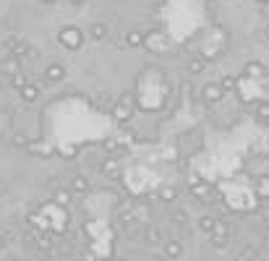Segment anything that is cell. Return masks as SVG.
Wrapping results in <instances>:
<instances>
[{
	"label": "cell",
	"instance_id": "28",
	"mask_svg": "<svg viewBox=\"0 0 269 261\" xmlns=\"http://www.w3.org/2000/svg\"><path fill=\"white\" fill-rule=\"evenodd\" d=\"M264 188H267V194H264V196L269 198V178H261V180H259V191H264Z\"/></svg>",
	"mask_w": 269,
	"mask_h": 261
},
{
	"label": "cell",
	"instance_id": "8",
	"mask_svg": "<svg viewBox=\"0 0 269 261\" xmlns=\"http://www.w3.org/2000/svg\"><path fill=\"white\" fill-rule=\"evenodd\" d=\"M107 32H110V29H107L105 21H94V24L87 29V37L94 42H102V40H107Z\"/></svg>",
	"mask_w": 269,
	"mask_h": 261
},
{
	"label": "cell",
	"instance_id": "36",
	"mask_svg": "<svg viewBox=\"0 0 269 261\" xmlns=\"http://www.w3.org/2000/svg\"><path fill=\"white\" fill-rule=\"evenodd\" d=\"M118 261H123V259H118Z\"/></svg>",
	"mask_w": 269,
	"mask_h": 261
},
{
	"label": "cell",
	"instance_id": "1",
	"mask_svg": "<svg viewBox=\"0 0 269 261\" xmlns=\"http://www.w3.org/2000/svg\"><path fill=\"white\" fill-rule=\"evenodd\" d=\"M84 32L79 26H60L58 29V44L60 47H66V50H71V52H76V50H81L84 47Z\"/></svg>",
	"mask_w": 269,
	"mask_h": 261
},
{
	"label": "cell",
	"instance_id": "31",
	"mask_svg": "<svg viewBox=\"0 0 269 261\" xmlns=\"http://www.w3.org/2000/svg\"><path fill=\"white\" fill-rule=\"evenodd\" d=\"M87 0H71V5H84Z\"/></svg>",
	"mask_w": 269,
	"mask_h": 261
},
{
	"label": "cell",
	"instance_id": "32",
	"mask_svg": "<svg viewBox=\"0 0 269 261\" xmlns=\"http://www.w3.org/2000/svg\"><path fill=\"white\" fill-rule=\"evenodd\" d=\"M3 248H5V238L0 235V251H3Z\"/></svg>",
	"mask_w": 269,
	"mask_h": 261
},
{
	"label": "cell",
	"instance_id": "4",
	"mask_svg": "<svg viewBox=\"0 0 269 261\" xmlns=\"http://www.w3.org/2000/svg\"><path fill=\"white\" fill-rule=\"evenodd\" d=\"M222 97H225V91L220 89V84H204L202 87V99L204 102L217 105V102H222Z\"/></svg>",
	"mask_w": 269,
	"mask_h": 261
},
{
	"label": "cell",
	"instance_id": "6",
	"mask_svg": "<svg viewBox=\"0 0 269 261\" xmlns=\"http://www.w3.org/2000/svg\"><path fill=\"white\" fill-rule=\"evenodd\" d=\"M63 79H66V65L63 63H50L47 68H45V81L58 84V81H63Z\"/></svg>",
	"mask_w": 269,
	"mask_h": 261
},
{
	"label": "cell",
	"instance_id": "34",
	"mask_svg": "<svg viewBox=\"0 0 269 261\" xmlns=\"http://www.w3.org/2000/svg\"><path fill=\"white\" fill-rule=\"evenodd\" d=\"M40 261H52V259H47V256H42V259H40Z\"/></svg>",
	"mask_w": 269,
	"mask_h": 261
},
{
	"label": "cell",
	"instance_id": "21",
	"mask_svg": "<svg viewBox=\"0 0 269 261\" xmlns=\"http://www.w3.org/2000/svg\"><path fill=\"white\" fill-rule=\"evenodd\" d=\"M173 225H180V227H186V225H188V212H186V209H178V212H173Z\"/></svg>",
	"mask_w": 269,
	"mask_h": 261
},
{
	"label": "cell",
	"instance_id": "23",
	"mask_svg": "<svg viewBox=\"0 0 269 261\" xmlns=\"http://www.w3.org/2000/svg\"><path fill=\"white\" fill-rule=\"evenodd\" d=\"M256 259V248H253V245H246V248L238 253V261H253Z\"/></svg>",
	"mask_w": 269,
	"mask_h": 261
},
{
	"label": "cell",
	"instance_id": "27",
	"mask_svg": "<svg viewBox=\"0 0 269 261\" xmlns=\"http://www.w3.org/2000/svg\"><path fill=\"white\" fill-rule=\"evenodd\" d=\"M8 84H11V87H13V89H21V87H26V84H29V81H26V79H24V76H21V73H19V76H13V79H8Z\"/></svg>",
	"mask_w": 269,
	"mask_h": 261
},
{
	"label": "cell",
	"instance_id": "7",
	"mask_svg": "<svg viewBox=\"0 0 269 261\" xmlns=\"http://www.w3.org/2000/svg\"><path fill=\"white\" fill-rule=\"evenodd\" d=\"M162 253H165V259H180L183 256V243L170 238V240L162 243Z\"/></svg>",
	"mask_w": 269,
	"mask_h": 261
},
{
	"label": "cell",
	"instance_id": "19",
	"mask_svg": "<svg viewBox=\"0 0 269 261\" xmlns=\"http://www.w3.org/2000/svg\"><path fill=\"white\" fill-rule=\"evenodd\" d=\"M11 144H13V147H19V149H29V139L21 133V130H16V133L11 136Z\"/></svg>",
	"mask_w": 269,
	"mask_h": 261
},
{
	"label": "cell",
	"instance_id": "12",
	"mask_svg": "<svg viewBox=\"0 0 269 261\" xmlns=\"http://www.w3.org/2000/svg\"><path fill=\"white\" fill-rule=\"evenodd\" d=\"M89 191V180L84 178V175H76V178L71 180V194H76V196H84Z\"/></svg>",
	"mask_w": 269,
	"mask_h": 261
},
{
	"label": "cell",
	"instance_id": "37",
	"mask_svg": "<svg viewBox=\"0 0 269 261\" xmlns=\"http://www.w3.org/2000/svg\"><path fill=\"white\" fill-rule=\"evenodd\" d=\"M259 3H261V0H259Z\"/></svg>",
	"mask_w": 269,
	"mask_h": 261
},
{
	"label": "cell",
	"instance_id": "25",
	"mask_svg": "<svg viewBox=\"0 0 269 261\" xmlns=\"http://www.w3.org/2000/svg\"><path fill=\"white\" fill-rule=\"evenodd\" d=\"M220 89H222V91H233V89H235V79H233V76H222Z\"/></svg>",
	"mask_w": 269,
	"mask_h": 261
},
{
	"label": "cell",
	"instance_id": "17",
	"mask_svg": "<svg viewBox=\"0 0 269 261\" xmlns=\"http://www.w3.org/2000/svg\"><path fill=\"white\" fill-rule=\"evenodd\" d=\"M118 107H123V110H131L134 112V107H136V102H134V94H131V91H126V94H120L118 97V102H115Z\"/></svg>",
	"mask_w": 269,
	"mask_h": 261
},
{
	"label": "cell",
	"instance_id": "29",
	"mask_svg": "<svg viewBox=\"0 0 269 261\" xmlns=\"http://www.w3.org/2000/svg\"><path fill=\"white\" fill-rule=\"evenodd\" d=\"M81 261H97V259H94V256H91V253L87 251V253H84V256H81Z\"/></svg>",
	"mask_w": 269,
	"mask_h": 261
},
{
	"label": "cell",
	"instance_id": "15",
	"mask_svg": "<svg viewBox=\"0 0 269 261\" xmlns=\"http://www.w3.org/2000/svg\"><path fill=\"white\" fill-rule=\"evenodd\" d=\"M186 68H188V73H191V76H199V73H204V71H206V60H204V58H191Z\"/></svg>",
	"mask_w": 269,
	"mask_h": 261
},
{
	"label": "cell",
	"instance_id": "5",
	"mask_svg": "<svg viewBox=\"0 0 269 261\" xmlns=\"http://www.w3.org/2000/svg\"><path fill=\"white\" fill-rule=\"evenodd\" d=\"M0 73H3L5 79H13V76L21 73V63H19L16 58H11V55L3 58V60H0Z\"/></svg>",
	"mask_w": 269,
	"mask_h": 261
},
{
	"label": "cell",
	"instance_id": "9",
	"mask_svg": "<svg viewBox=\"0 0 269 261\" xmlns=\"http://www.w3.org/2000/svg\"><path fill=\"white\" fill-rule=\"evenodd\" d=\"M141 238H144V240H147L149 245H159V243H165V235H162V230H159V227H155V225L144 227Z\"/></svg>",
	"mask_w": 269,
	"mask_h": 261
},
{
	"label": "cell",
	"instance_id": "14",
	"mask_svg": "<svg viewBox=\"0 0 269 261\" xmlns=\"http://www.w3.org/2000/svg\"><path fill=\"white\" fill-rule=\"evenodd\" d=\"M214 225H217V219H214L212 214H202V217H199V230H202V233L212 235L214 233Z\"/></svg>",
	"mask_w": 269,
	"mask_h": 261
},
{
	"label": "cell",
	"instance_id": "10",
	"mask_svg": "<svg viewBox=\"0 0 269 261\" xmlns=\"http://www.w3.org/2000/svg\"><path fill=\"white\" fill-rule=\"evenodd\" d=\"M40 87H37V84H26V87H21L19 89V97L24 99L26 105H32V102H37V99H40Z\"/></svg>",
	"mask_w": 269,
	"mask_h": 261
},
{
	"label": "cell",
	"instance_id": "16",
	"mask_svg": "<svg viewBox=\"0 0 269 261\" xmlns=\"http://www.w3.org/2000/svg\"><path fill=\"white\" fill-rule=\"evenodd\" d=\"M175 198H178V188H173V186H165V188H159V201H165V204H173Z\"/></svg>",
	"mask_w": 269,
	"mask_h": 261
},
{
	"label": "cell",
	"instance_id": "33",
	"mask_svg": "<svg viewBox=\"0 0 269 261\" xmlns=\"http://www.w3.org/2000/svg\"><path fill=\"white\" fill-rule=\"evenodd\" d=\"M264 37H267V40H269V26H267V29H264Z\"/></svg>",
	"mask_w": 269,
	"mask_h": 261
},
{
	"label": "cell",
	"instance_id": "3",
	"mask_svg": "<svg viewBox=\"0 0 269 261\" xmlns=\"http://www.w3.org/2000/svg\"><path fill=\"white\" fill-rule=\"evenodd\" d=\"M227 243H230V225L227 222H217L212 233V245L214 248H225Z\"/></svg>",
	"mask_w": 269,
	"mask_h": 261
},
{
	"label": "cell",
	"instance_id": "2",
	"mask_svg": "<svg viewBox=\"0 0 269 261\" xmlns=\"http://www.w3.org/2000/svg\"><path fill=\"white\" fill-rule=\"evenodd\" d=\"M5 47H8L11 58H16L19 63H21L24 58H32V55H34L32 44H29V42H24V40H19V37H13V40H8V42H5Z\"/></svg>",
	"mask_w": 269,
	"mask_h": 261
},
{
	"label": "cell",
	"instance_id": "26",
	"mask_svg": "<svg viewBox=\"0 0 269 261\" xmlns=\"http://www.w3.org/2000/svg\"><path fill=\"white\" fill-rule=\"evenodd\" d=\"M112 115H115L118 120H123V123H126V120H131V110H123V107H118V105L112 107Z\"/></svg>",
	"mask_w": 269,
	"mask_h": 261
},
{
	"label": "cell",
	"instance_id": "24",
	"mask_svg": "<svg viewBox=\"0 0 269 261\" xmlns=\"http://www.w3.org/2000/svg\"><path fill=\"white\" fill-rule=\"evenodd\" d=\"M29 149H32V152H37V154H40V157H50V149L47 147H45V144H40V141H29Z\"/></svg>",
	"mask_w": 269,
	"mask_h": 261
},
{
	"label": "cell",
	"instance_id": "30",
	"mask_svg": "<svg viewBox=\"0 0 269 261\" xmlns=\"http://www.w3.org/2000/svg\"><path fill=\"white\" fill-rule=\"evenodd\" d=\"M40 3H42V5H55L58 0H40Z\"/></svg>",
	"mask_w": 269,
	"mask_h": 261
},
{
	"label": "cell",
	"instance_id": "18",
	"mask_svg": "<svg viewBox=\"0 0 269 261\" xmlns=\"http://www.w3.org/2000/svg\"><path fill=\"white\" fill-rule=\"evenodd\" d=\"M246 76H253V79H256V76H264V65L256 63V60H251V63L246 65Z\"/></svg>",
	"mask_w": 269,
	"mask_h": 261
},
{
	"label": "cell",
	"instance_id": "22",
	"mask_svg": "<svg viewBox=\"0 0 269 261\" xmlns=\"http://www.w3.org/2000/svg\"><path fill=\"white\" fill-rule=\"evenodd\" d=\"M99 170H102V175H115L118 173V162H115V159H105V162L99 165Z\"/></svg>",
	"mask_w": 269,
	"mask_h": 261
},
{
	"label": "cell",
	"instance_id": "35",
	"mask_svg": "<svg viewBox=\"0 0 269 261\" xmlns=\"http://www.w3.org/2000/svg\"><path fill=\"white\" fill-rule=\"evenodd\" d=\"M60 261H73V259H60Z\"/></svg>",
	"mask_w": 269,
	"mask_h": 261
},
{
	"label": "cell",
	"instance_id": "13",
	"mask_svg": "<svg viewBox=\"0 0 269 261\" xmlns=\"http://www.w3.org/2000/svg\"><path fill=\"white\" fill-rule=\"evenodd\" d=\"M94 105H97V110H102V112H112V107H115V99L110 97V94H97V99H94Z\"/></svg>",
	"mask_w": 269,
	"mask_h": 261
},
{
	"label": "cell",
	"instance_id": "20",
	"mask_svg": "<svg viewBox=\"0 0 269 261\" xmlns=\"http://www.w3.org/2000/svg\"><path fill=\"white\" fill-rule=\"evenodd\" d=\"M55 201H58L60 206H68V204H71V191L58 188V191H55Z\"/></svg>",
	"mask_w": 269,
	"mask_h": 261
},
{
	"label": "cell",
	"instance_id": "11",
	"mask_svg": "<svg viewBox=\"0 0 269 261\" xmlns=\"http://www.w3.org/2000/svg\"><path fill=\"white\" fill-rule=\"evenodd\" d=\"M144 42H147V37H144V32H139V29L126 32V44H128V47H141Z\"/></svg>",
	"mask_w": 269,
	"mask_h": 261
}]
</instances>
